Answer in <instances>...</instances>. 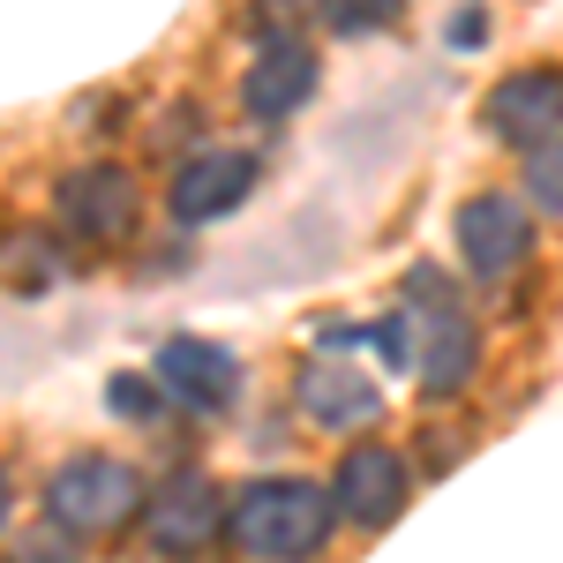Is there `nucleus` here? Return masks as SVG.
Listing matches in <instances>:
<instances>
[{"label": "nucleus", "mask_w": 563, "mask_h": 563, "mask_svg": "<svg viewBox=\"0 0 563 563\" xmlns=\"http://www.w3.org/2000/svg\"><path fill=\"white\" fill-rule=\"evenodd\" d=\"M339 526V504L331 488L316 481H294V474H271V481H249L233 504H225V533L263 563H308Z\"/></svg>", "instance_id": "1"}, {"label": "nucleus", "mask_w": 563, "mask_h": 563, "mask_svg": "<svg viewBox=\"0 0 563 563\" xmlns=\"http://www.w3.org/2000/svg\"><path fill=\"white\" fill-rule=\"evenodd\" d=\"M45 519H60L68 533H113V526L143 519V481H135L129 459L84 451L45 481Z\"/></svg>", "instance_id": "2"}, {"label": "nucleus", "mask_w": 563, "mask_h": 563, "mask_svg": "<svg viewBox=\"0 0 563 563\" xmlns=\"http://www.w3.org/2000/svg\"><path fill=\"white\" fill-rule=\"evenodd\" d=\"M60 233H76L90 249H121L135 233V211H143V196H135V174L121 166H76V174L60 180Z\"/></svg>", "instance_id": "3"}, {"label": "nucleus", "mask_w": 563, "mask_h": 563, "mask_svg": "<svg viewBox=\"0 0 563 563\" xmlns=\"http://www.w3.org/2000/svg\"><path fill=\"white\" fill-rule=\"evenodd\" d=\"M406 339H413V346H406V368L421 376L429 398L466 390V376H474V361H481V339H474V323H466L459 301H421L406 316Z\"/></svg>", "instance_id": "4"}, {"label": "nucleus", "mask_w": 563, "mask_h": 563, "mask_svg": "<svg viewBox=\"0 0 563 563\" xmlns=\"http://www.w3.org/2000/svg\"><path fill=\"white\" fill-rule=\"evenodd\" d=\"M143 533L158 556H196L225 533V496L203 474H166L143 496Z\"/></svg>", "instance_id": "5"}, {"label": "nucleus", "mask_w": 563, "mask_h": 563, "mask_svg": "<svg viewBox=\"0 0 563 563\" xmlns=\"http://www.w3.org/2000/svg\"><path fill=\"white\" fill-rule=\"evenodd\" d=\"M406 459L390 451V443H353L346 459H339V481H331V504H339V519L353 526H390L398 511H406Z\"/></svg>", "instance_id": "6"}, {"label": "nucleus", "mask_w": 563, "mask_h": 563, "mask_svg": "<svg viewBox=\"0 0 563 563\" xmlns=\"http://www.w3.org/2000/svg\"><path fill=\"white\" fill-rule=\"evenodd\" d=\"M533 249V218H526L519 196H474L459 211V256L474 278H511Z\"/></svg>", "instance_id": "7"}, {"label": "nucleus", "mask_w": 563, "mask_h": 563, "mask_svg": "<svg viewBox=\"0 0 563 563\" xmlns=\"http://www.w3.org/2000/svg\"><path fill=\"white\" fill-rule=\"evenodd\" d=\"M488 129L504 135V143H549L563 129V76L556 68H519V76H504V84L488 90Z\"/></svg>", "instance_id": "8"}, {"label": "nucleus", "mask_w": 563, "mask_h": 563, "mask_svg": "<svg viewBox=\"0 0 563 563\" xmlns=\"http://www.w3.org/2000/svg\"><path fill=\"white\" fill-rule=\"evenodd\" d=\"M249 188H256V158H249V151H196L174 174V196H166V203H174L180 225H211V218H225Z\"/></svg>", "instance_id": "9"}, {"label": "nucleus", "mask_w": 563, "mask_h": 563, "mask_svg": "<svg viewBox=\"0 0 563 563\" xmlns=\"http://www.w3.org/2000/svg\"><path fill=\"white\" fill-rule=\"evenodd\" d=\"M158 384L196 413H225L233 390H241V361L225 346H211V339H166L158 346Z\"/></svg>", "instance_id": "10"}, {"label": "nucleus", "mask_w": 563, "mask_h": 563, "mask_svg": "<svg viewBox=\"0 0 563 563\" xmlns=\"http://www.w3.org/2000/svg\"><path fill=\"white\" fill-rule=\"evenodd\" d=\"M294 398H301V413L316 429H368L384 413V390L368 384L361 368H346V361H308Z\"/></svg>", "instance_id": "11"}, {"label": "nucleus", "mask_w": 563, "mask_h": 563, "mask_svg": "<svg viewBox=\"0 0 563 563\" xmlns=\"http://www.w3.org/2000/svg\"><path fill=\"white\" fill-rule=\"evenodd\" d=\"M241 98H249V113H256V121H286L294 106L316 98V53H308L301 38L263 45L256 68H249V84H241Z\"/></svg>", "instance_id": "12"}, {"label": "nucleus", "mask_w": 563, "mask_h": 563, "mask_svg": "<svg viewBox=\"0 0 563 563\" xmlns=\"http://www.w3.org/2000/svg\"><path fill=\"white\" fill-rule=\"evenodd\" d=\"M316 15L339 31V38H376L406 15V0H316Z\"/></svg>", "instance_id": "13"}, {"label": "nucleus", "mask_w": 563, "mask_h": 563, "mask_svg": "<svg viewBox=\"0 0 563 563\" xmlns=\"http://www.w3.org/2000/svg\"><path fill=\"white\" fill-rule=\"evenodd\" d=\"M8 563H84V549H76V533L60 519H38L8 541Z\"/></svg>", "instance_id": "14"}, {"label": "nucleus", "mask_w": 563, "mask_h": 563, "mask_svg": "<svg viewBox=\"0 0 563 563\" xmlns=\"http://www.w3.org/2000/svg\"><path fill=\"white\" fill-rule=\"evenodd\" d=\"M526 196L549 218H563V135H549V143L526 151Z\"/></svg>", "instance_id": "15"}, {"label": "nucleus", "mask_w": 563, "mask_h": 563, "mask_svg": "<svg viewBox=\"0 0 563 563\" xmlns=\"http://www.w3.org/2000/svg\"><path fill=\"white\" fill-rule=\"evenodd\" d=\"M308 15H316V0H249V31L263 45H286L308 31Z\"/></svg>", "instance_id": "16"}, {"label": "nucleus", "mask_w": 563, "mask_h": 563, "mask_svg": "<svg viewBox=\"0 0 563 563\" xmlns=\"http://www.w3.org/2000/svg\"><path fill=\"white\" fill-rule=\"evenodd\" d=\"M106 406H113L121 421H158V384H151V376H113V384H106Z\"/></svg>", "instance_id": "17"}, {"label": "nucleus", "mask_w": 563, "mask_h": 563, "mask_svg": "<svg viewBox=\"0 0 563 563\" xmlns=\"http://www.w3.org/2000/svg\"><path fill=\"white\" fill-rule=\"evenodd\" d=\"M451 45H466V53H474V45H488V15H481V8H466V15L451 23Z\"/></svg>", "instance_id": "18"}, {"label": "nucleus", "mask_w": 563, "mask_h": 563, "mask_svg": "<svg viewBox=\"0 0 563 563\" xmlns=\"http://www.w3.org/2000/svg\"><path fill=\"white\" fill-rule=\"evenodd\" d=\"M0 526H8V474H0Z\"/></svg>", "instance_id": "19"}]
</instances>
